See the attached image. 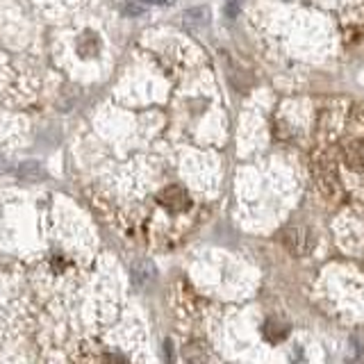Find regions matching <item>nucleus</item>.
Segmentation results:
<instances>
[{
  "instance_id": "39448f33",
  "label": "nucleus",
  "mask_w": 364,
  "mask_h": 364,
  "mask_svg": "<svg viewBox=\"0 0 364 364\" xmlns=\"http://www.w3.org/2000/svg\"><path fill=\"white\" fill-rule=\"evenodd\" d=\"M77 50L82 53V55H96V53H98V37H96V34L87 32L85 37L80 39Z\"/></svg>"
},
{
  "instance_id": "f257e3e1",
  "label": "nucleus",
  "mask_w": 364,
  "mask_h": 364,
  "mask_svg": "<svg viewBox=\"0 0 364 364\" xmlns=\"http://www.w3.org/2000/svg\"><path fill=\"white\" fill-rule=\"evenodd\" d=\"M159 203L168 208L171 212H182L189 208V196L180 187H166L159 193Z\"/></svg>"
},
{
  "instance_id": "7ed1b4c3",
  "label": "nucleus",
  "mask_w": 364,
  "mask_h": 364,
  "mask_svg": "<svg viewBox=\"0 0 364 364\" xmlns=\"http://www.w3.org/2000/svg\"><path fill=\"white\" fill-rule=\"evenodd\" d=\"M318 182H321V189L326 196H333V193L339 191V185H337V173H335V166L333 162H321V173H318Z\"/></svg>"
},
{
  "instance_id": "423d86ee",
  "label": "nucleus",
  "mask_w": 364,
  "mask_h": 364,
  "mask_svg": "<svg viewBox=\"0 0 364 364\" xmlns=\"http://www.w3.org/2000/svg\"><path fill=\"white\" fill-rule=\"evenodd\" d=\"M146 3H157V5H166L168 0H146Z\"/></svg>"
},
{
  "instance_id": "f03ea898",
  "label": "nucleus",
  "mask_w": 364,
  "mask_h": 364,
  "mask_svg": "<svg viewBox=\"0 0 364 364\" xmlns=\"http://www.w3.org/2000/svg\"><path fill=\"white\" fill-rule=\"evenodd\" d=\"M344 162L353 171H364V141L355 139L344 148Z\"/></svg>"
},
{
  "instance_id": "20e7f679",
  "label": "nucleus",
  "mask_w": 364,
  "mask_h": 364,
  "mask_svg": "<svg viewBox=\"0 0 364 364\" xmlns=\"http://www.w3.org/2000/svg\"><path fill=\"white\" fill-rule=\"evenodd\" d=\"M264 337H267L269 341H280V339L287 337V326H282V323H278V321H269V323L264 326Z\"/></svg>"
}]
</instances>
